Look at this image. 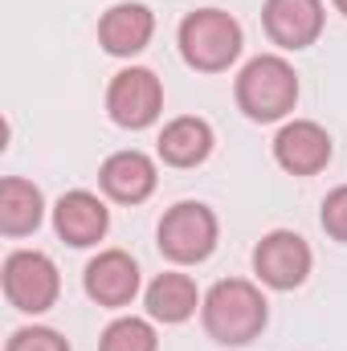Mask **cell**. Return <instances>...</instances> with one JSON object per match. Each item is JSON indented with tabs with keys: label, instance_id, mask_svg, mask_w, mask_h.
Instances as JSON below:
<instances>
[{
	"label": "cell",
	"instance_id": "5b68a950",
	"mask_svg": "<svg viewBox=\"0 0 347 351\" xmlns=\"http://www.w3.org/2000/svg\"><path fill=\"white\" fill-rule=\"evenodd\" d=\"M0 282H4L8 306L21 315H45L49 306H58V294H62V274H58L53 258L41 250L8 254L4 269H0Z\"/></svg>",
	"mask_w": 347,
	"mask_h": 351
},
{
	"label": "cell",
	"instance_id": "5bb4252c",
	"mask_svg": "<svg viewBox=\"0 0 347 351\" xmlns=\"http://www.w3.org/2000/svg\"><path fill=\"white\" fill-rule=\"evenodd\" d=\"M45 221V196L33 180L25 176H4L0 180V233L4 237H29Z\"/></svg>",
	"mask_w": 347,
	"mask_h": 351
},
{
	"label": "cell",
	"instance_id": "9a60e30c",
	"mask_svg": "<svg viewBox=\"0 0 347 351\" xmlns=\"http://www.w3.org/2000/svg\"><path fill=\"white\" fill-rule=\"evenodd\" d=\"M213 127L196 114H180L160 131V160L168 168H200L213 156Z\"/></svg>",
	"mask_w": 347,
	"mask_h": 351
},
{
	"label": "cell",
	"instance_id": "ac0fdd59",
	"mask_svg": "<svg viewBox=\"0 0 347 351\" xmlns=\"http://www.w3.org/2000/svg\"><path fill=\"white\" fill-rule=\"evenodd\" d=\"M4 351H70L66 335L53 331V327H16L8 335Z\"/></svg>",
	"mask_w": 347,
	"mask_h": 351
},
{
	"label": "cell",
	"instance_id": "2e32d148",
	"mask_svg": "<svg viewBox=\"0 0 347 351\" xmlns=\"http://www.w3.org/2000/svg\"><path fill=\"white\" fill-rule=\"evenodd\" d=\"M200 302H204V298H200L196 282H192L188 274H180V269L160 274V278L147 286V315H152L156 323H184V319L196 315Z\"/></svg>",
	"mask_w": 347,
	"mask_h": 351
},
{
	"label": "cell",
	"instance_id": "7a4b0ae2",
	"mask_svg": "<svg viewBox=\"0 0 347 351\" xmlns=\"http://www.w3.org/2000/svg\"><path fill=\"white\" fill-rule=\"evenodd\" d=\"M176 41H180V58L196 74H221L241 58L246 33H241L237 16L225 8H196L180 21Z\"/></svg>",
	"mask_w": 347,
	"mask_h": 351
},
{
	"label": "cell",
	"instance_id": "d6986e66",
	"mask_svg": "<svg viewBox=\"0 0 347 351\" xmlns=\"http://www.w3.org/2000/svg\"><path fill=\"white\" fill-rule=\"evenodd\" d=\"M319 221H323V233H327L331 241H347V184H339V188L327 192Z\"/></svg>",
	"mask_w": 347,
	"mask_h": 351
},
{
	"label": "cell",
	"instance_id": "277c9868",
	"mask_svg": "<svg viewBox=\"0 0 347 351\" xmlns=\"http://www.w3.org/2000/svg\"><path fill=\"white\" fill-rule=\"evenodd\" d=\"M221 237L217 213L200 200H180L164 213L160 229H156V245L172 265H200L213 258Z\"/></svg>",
	"mask_w": 347,
	"mask_h": 351
},
{
	"label": "cell",
	"instance_id": "4fadbf2b",
	"mask_svg": "<svg viewBox=\"0 0 347 351\" xmlns=\"http://www.w3.org/2000/svg\"><path fill=\"white\" fill-rule=\"evenodd\" d=\"M98 184H102V192H106L115 204H143V200L156 192V184H160L156 160L143 156V152H135V147H131V152H115V156L102 160Z\"/></svg>",
	"mask_w": 347,
	"mask_h": 351
},
{
	"label": "cell",
	"instance_id": "3957f363",
	"mask_svg": "<svg viewBox=\"0 0 347 351\" xmlns=\"http://www.w3.org/2000/svg\"><path fill=\"white\" fill-rule=\"evenodd\" d=\"M233 94H237V106H241L246 119H254V123H278L298 102V74H294V66L286 58L258 53L254 62L241 66Z\"/></svg>",
	"mask_w": 347,
	"mask_h": 351
},
{
	"label": "cell",
	"instance_id": "8992f818",
	"mask_svg": "<svg viewBox=\"0 0 347 351\" xmlns=\"http://www.w3.org/2000/svg\"><path fill=\"white\" fill-rule=\"evenodd\" d=\"M164 110V82L147 66H127L106 86V114L123 131H143Z\"/></svg>",
	"mask_w": 347,
	"mask_h": 351
},
{
	"label": "cell",
	"instance_id": "8fae6325",
	"mask_svg": "<svg viewBox=\"0 0 347 351\" xmlns=\"http://www.w3.org/2000/svg\"><path fill=\"white\" fill-rule=\"evenodd\" d=\"M82 286H86V294L98 306L119 311V306H127L139 294V265H135L131 254H123V250H102L98 258L86 262Z\"/></svg>",
	"mask_w": 347,
	"mask_h": 351
},
{
	"label": "cell",
	"instance_id": "ffe728a7",
	"mask_svg": "<svg viewBox=\"0 0 347 351\" xmlns=\"http://www.w3.org/2000/svg\"><path fill=\"white\" fill-rule=\"evenodd\" d=\"M335 8H339V12L347 16V0H335Z\"/></svg>",
	"mask_w": 347,
	"mask_h": 351
},
{
	"label": "cell",
	"instance_id": "ba28073f",
	"mask_svg": "<svg viewBox=\"0 0 347 351\" xmlns=\"http://www.w3.org/2000/svg\"><path fill=\"white\" fill-rule=\"evenodd\" d=\"M261 25L278 49H311L323 37L327 12H323V0H265Z\"/></svg>",
	"mask_w": 347,
	"mask_h": 351
},
{
	"label": "cell",
	"instance_id": "30bf717a",
	"mask_svg": "<svg viewBox=\"0 0 347 351\" xmlns=\"http://www.w3.org/2000/svg\"><path fill=\"white\" fill-rule=\"evenodd\" d=\"M152 33H156V12L139 0H123V4H110L102 16H98V45L110 53V58H135L152 45Z\"/></svg>",
	"mask_w": 347,
	"mask_h": 351
},
{
	"label": "cell",
	"instance_id": "7c38bea8",
	"mask_svg": "<svg viewBox=\"0 0 347 351\" xmlns=\"http://www.w3.org/2000/svg\"><path fill=\"white\" fill-rule=\"evenodd\" d=\"M53 229H58V237H62L66 245L90 250V245H98V241L106 237V229H110V208H106L94 192L74 188V192H66V196L53 204Z\"/></svg>",
	"mask_w": 347,
	"mask_h": 351
},
{
	"label": "cell",
	"instance_id": "52a82bcc",
	"mask_svg": "<svg viewBox=\"0 0 347 351\" xmlns=\"http://www.w3.org/2000/svg\"><path fill=\"white\" fill-rule=\"evenodd\" d=\"M311 265H315L311 245L290 229L265 233L258 241V250H254V274L270 290H298L311 278Z\"/></svg>",
	"mask_w": 347,
	"mask_h": 351
},
{
	"label": "cell",
	"instance_id": "6da1fadb",
	"mask_svg": "<svg viewBox=\"0 0 347 351\" xmlns=\"http://www.w3.org/2000/svg\"><path fill=\"white\" fill-rule=\"evenodd\" d=\"M200 319H204V331L225 343V348H246L254 343L265 323H270V302L254 282L246 278H221L204 302H200Z\"/></svg>",
	"mask_w": 347,
	"mask_h": 351
},
{
	"label": "cell",
	"instance_id": "9c48e42d",
	"mask_svg": "<svg viewBox=\"0 0 347 351\" xmlns=\"http://www.w3.org/2000/svg\"><path fill=\"white\" fill-rule=\"evenodd\" d=\"M331 135L311 119H294L274 135V160L290 176H319L331 164Z\"/></svg>",
	"mask_w": 347,
	"mask_h": 351
},
{
	"label": "cell",
	"instance_id": "e0dca14e",
	"mask_svg": "<svg viewBox=\"0 0 347 351\" xmlns=\"http://www.w3.org/2000/svg\"><path fill=\"white\" fill-rule=\"evenodd\" d=\"M98 351H160V339H156V327L147 319H115L102 339H98Z\"/></svg>",
	"mask_w": 347,
	"mask_h": 351
}]
</instances>
